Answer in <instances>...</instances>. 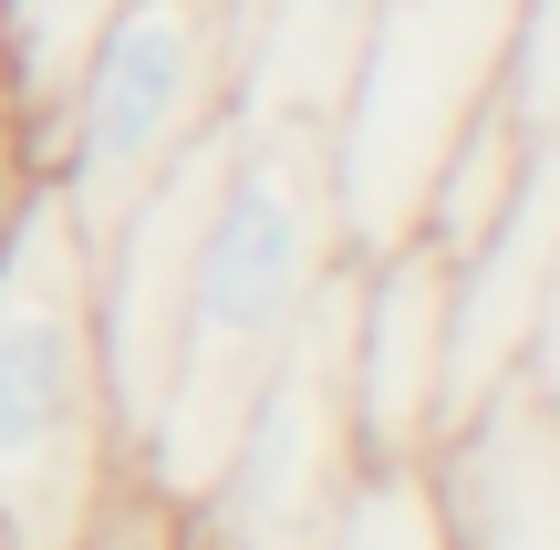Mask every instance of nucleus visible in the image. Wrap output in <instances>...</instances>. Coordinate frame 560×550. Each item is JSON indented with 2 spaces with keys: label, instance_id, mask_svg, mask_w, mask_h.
I'll list each match as a JSON object with an SVG mask.
<instances>
[{
  "label": "nucleus",
  "instance_id": "obj_1",
  "mask_svg": "<svg viewBox=\"0 0 560 550\" xmlns=\"http://www.w3.org/2000/svg\"><path fill=\"white\" fill-rule=\"evenodd\" d=\"M342 270H353V239H342L322 125L240 115V145H229L219 208H208V239H198V281H187V312H177V353H166V395L136 436L145 489H166L177 510L208 489L249 395L270 385L291 332L332 302Z\"/></svg>",
  "mask_w": 560,
  "mask_h": 550
},
{
  "label": "nucleus",
  "instance_id": "obj_2",
  "mask_svg": "<svg viewBox=\"0 0 560 550\" xmlns=\"http://www.w3.org/2000/svg\"><path fill=\"white\" fill-rule=\"evenodd\" d=\"M125 436L94 343V249L52 177L0 187V519L21 550H73L125 489Z\"/></svg>",
  "mask_w": 560,
  "mask_h": 550
},
{
  "label": "nucleus",
  "instance_id": "obj_3",
  "mask_svg": "<svg viewBox=\"0 0 560 550\" xmlns=\"http://www.w3.org/2000/svg\"><path fill=\"white\" fill-rule=\"evenodd\" d=\"M509 52H520V0H374L363 11L353 73L322 115L353 249L416 239L425 177L446 166V145L509 104Z\"/></svg>",
  "mask_w": 560,
  "mask_h": 550
},
{
  "label": "nucleus",
  "instance_id": "obj_4",
  "mask_svg": "<svg viewBox=\"0 0 560 550\" xmlns=\"http://www.w3.org/2000/svg\"><path fill=\"white\" fill-rule=\"evenodd\" d=\"M229 115H240V0H125L83 83L62 94L32 177H52L73 229L94 239Z\"/></svg>",
  "mask_w": 560,
  "mask_h": 550
},
{
  "label": "nucleus",
  "instance_id": "obj_5",
  "mask_svg": "<svg viewBox=\"0 0 560 550\" xmlns=\"http://www.w3.org/2000/svg\"><path fill=\"white\" fill-rule=\"evenodd\" d=\"M363 478H374V457H363L353 395H342V281H332V302L291 332L270 385L249 395L208 489L187 499V540L198 550H322Z\"/></svg>",
  "mask_w": 560,
  "mask_h": 550
},
{
  "label": "nucleus",
  "instance_id": "obj_6",
  "mask_svg": "<svg viewBox=\"0 0 560 550\" xmlns=\"http://www.w3.org/2000/svg\"><path fill=\"white\" fill-rule=\"evenodd\" d=\"M229 145H240V115L208 125L145 198H125L83 239L94 249V343H104V395H115L125 468H136V436L166 395V353H177V312H187V281H198V239H208V208H219Z\"/></svg>",
  "mask_w": 560,
  "mask_h": 550
},
{
  "label": "nucleus",
  "instance_id": "obj_7",
  "mask_svg": "<svg viewBox=\"0 0 560 550\" xmlns=\"http://www.w3.org/2000/svg\"><path fill=\"white\" fill-rule=\"evenodd\" d=\"M342 395L374 468H416L446 426V249L395 239L342 270Z\"/></svg>",
  "mask_w": 560,
  "mask_h": 550
},
{
  "label": "nucleus",
  "instance_id": "obj_8",
  "mask_svg": "<svg viewBox=\"0 0 560 550\" xmlns=\"http://www.w3.org/2000/svg\"><path fill=\"white\" fill-rule=\"evenodd\" d=\"M416 489L446 550H560V416L509 374L436 426Z\"/></svg>",
  "mask_w": 560,
  "mask_h": 550
},
{
  "label": "nucleus",
  "instance_id": "obj_9",
  "mask_svg": "<svg viewBox=\"0 0 560 550\" xmlns=\"http://www.w3.org/2000/svg\"><path fill=\"white\" fill-rule=\"evenodd\" d=\"M550 281H560V125H529L509 208L488 219V239L467 260H446V416L478 406L488 385H509L520 332Z\"/></svg>",
  "mask_w": 560,
  "mask_h": 550
},
{
  "label": "nucleus",
  "instance_id": "obj_10",
  "mask_svg": "<svg viewBox=\"0 0 560 550\" xmlns=\"http://www.w3.org/2000/svg\"><path fill=\"white\" fill-rule=\"evenodd\" d=\"M115 11L125 0H0V73H11V156H21V177L42 166L52 115L83 83L94 42L115 32Z\"/></svg>",
  "mask_w": 560,
  "mask_h": 550
},
{
  "label": "nucleus",
  "instance_id": "obj_11",
  "mask_svg": "<svg viewBox=\"0 0 560 550\" xmlns=\"http://www.w3.org/2000/svg\"><path fill=\"white\" fill-rule=\"evenodd\" d=\"M520 156H529V125L509 115H478L457 145H446V166L425 177V208H416V239H436L446 260H467V249L488 239V219L509 208V187H520Z\"/></svg>",
  "mask_w": 560,
  "mask_h": 550
},
{
  "label": "nucleus",
  "instance_id": "obj_12",
  "mask_svg": "<svg viewBox=\"0 0 560 550\" xmlns=\"http://www.w3.org/2000/svg\"><path fill=\"white\" fill-rule=\"evenodd\" d=\"M322 550H446V540H436V519H425L416 468H374V478L353 489V510H342V530L322 540Z\"/></svg>",
  "mask_w": 560,
  "mask_h": 550
},
{
  "label": "nucleus",
  "instance_id": "obj_13",
  "mask_svg": "<svg viewBox=\"0 0 560 550\" xmlns=\"http://www.w3.org/2000/svg\"><path fill=\"white\" fill-rule=\"evenodd\" d=\"M73 550H198L187 540V510L166 489H145V478H125L115 499H104L94 519H83V540Z\"/></svg>",
  "mask_w": 560,
  "mask_h": 550
},
{
  "label": "nucleus",
  "instance_id": "obj_14",
  "mask_svg": "<svg viewBox=\"0 0 560 550\" xmlns=\"http://www.w3.org/2000/svg\"><path fill=\"white\" fill-rule=\"evenodd\" d=\"M509 115L560 125V0H520V52H509Z\"/></svg>",
  "mask_w": 560,
  "mask_h": 550
},
{
  "label": "nucleus",
  "instance_id": "obj_15",
  "mask_svg": "<svg viewBox=\"0 0 560 550\" xmlns=\"http://www.w3.org/2000/svg\"><path fill=\"white\" fill-rule=\"evenodd\" d=\"M509 374H520V385H529V395H540V406L560 416V281L540 291V312H529V332H520V364H509Z\"/></svg>",
  "mask_w": 560,
  "mask_h": 550
},
{
  "label": "nucleus",
  "instance_id": "obj_16",
  "mask_svg": "<svg viewBox=\"0 0 560 550\" xmlns=\"http://www.w3.org/2000/svg\"><path fill=\"white\" fill-rule=\"evenodd\" d=\"M21 177V156H11V73H0V187Z\"/></svg>",
  "mask_w": 560,
  "mask_h": 550
},
{
  "label": "nucleus",
  "instance_id": "obj_17",
  "mask_svg": "<svg viewBox=\"0 0 560 550\" xmlns=\"http://www.w3.org/2000/svg\"><path fill=\"white\" fill-rule=\"evenodd\" d=\"M0 550H21V540H11V519H0Z\"/></svg>",
  "mask_w": 560,
  "mask_h": 550
}]
</instances>
